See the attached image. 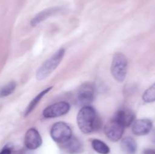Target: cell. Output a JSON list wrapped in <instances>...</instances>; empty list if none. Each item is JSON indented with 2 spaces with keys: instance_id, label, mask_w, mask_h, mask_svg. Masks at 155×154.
I'll return each mask as SVG.
<instances>
[{
  "instance_id": "obj_1",
  "label": "cell",
  "mask_w": 155,
  "mask_h": 154,
  "mask_svg": "<svg viewBox=\"0 0 155 154\" xmlns=\"http://www.w3.org/2000/svg\"><path fill=\"white\" fill-rule=\"evenodd\" d=\"M77 121L80 131L85 134L98 131L101 124L95 109L90 106L82 107L77 115Z\"/></svg>"
},
{
  "instance_id": "obj_2",
  "label": "cell",
  "mask_w": 155,
  "mask_h": 154,
  "mask_svg": "<svg viewBox=\"0 0 155 154\" xmlns=\"http://www.w3.org/2000/svg\"><path fill=\"white\" fill-rule=\"evenodd\" d=\"M64 49L61 48V49L58 50L52 57L47 60L43 64L41 65L36 72V79L38 80H42L47 78L60 64L64 56Z\"/></svg>"
},
{
  "instance_id": "obj_3",
  "label": "cell",
  "mask_w": 155,
  "mask_h": 154,
  "mask_svg": "<svg viewBox=\"0 0 155 154\" xmlns=\"http://www.w3.org/2000/svg\"><path fill=\"white\" fill-rule=\"evenodd\" d=\"M128 68V62L124 54L122 53H117L112 60L110 72L114 78L117 82H122L126 79Z\"/></svg>"
},
{
  "instance_id": "obj_4",
  "label": "cell",
  "mask_w": 155,
  "mask_h": 154,
  "mask_svg": "<svg viewBox=\"0 0 155 154\" xmlns=\"http://www.w3.org/2000/svg\"><path fill=\"white\" fill-rule=\"evenodd\" d=\"M50 133L53 140L59 143H65L72 137V130L71 127L63 122L54 124Z\"/></svg>"
},
{
  "instance_id": "obj_5",
  "label": "cell",
  "mask_w": 155,
  "mask_h": 154,
  "mask_svg": "<svg viewBox=\"0 0 155 154\" xmlns=\"http://www.w3.org/2000/svg\"><path fill=\"white\" fill-rule=\"evenodd\" d=\"M95 88L91 83H84L79 88L77 92V102L80 107H87L93 101Z\"/></svg>"
},
{
  "instance_id": "obj_6",
  "label": "cell",
  "mask_w": 155,
  "mask_h": 154,
  "mask_svg": "<svg viewBox=\"0 0 155 154\" xmlns=\"http://www.w3.org/2000/svg\"><path fill=\"white\" fill-rule=\"evenodd\" d=\"M70 110V105L67 102H58L48 106L44 110L42 115L45 118H56L65 115Z\"/></svg>"
},
{
  "instance_id": "obj_7",
  "label": "cell",
  "mask_w": 155,
  "mask_h": 154,
  "mask_svg": "<svg viewBox=\"0 0 155 154\" xmlns=\"http://www.w3.org/2000/svg\"><path fill=\"white\" fill-rule=\"evenodd\" d=\"M124 127L122 126L115 119L107 122L104 128V134L112 141H118L124 134Z\"/></svg>"
},
{
  "instance_id": "obj_8",
  "label": "cell",
  "mask_w": 155,
  "mask_h": 154,
  "mask_svg": "<svg viewBox=\"0 0 155 154\" xmlns=\"http://www.w3.org/2000/svg\"><path fill=\"white\" fill-rule=\"evenodd\" d=\"M42 140L40 134L35 128H30L26 132L24 143L27 149H36L42 145Z\"/></svg>"
},
{
  "instance_id": "obj_9",
  "label": "cell",
  "mask_w": 155,
  "mask_h": 154,
  "mask_svg": "<svg viewBox=\"0 0 155 154\" xmlns=\"http://www.w3.org/2000/svg\"><path fill=\"white\" fill-rule=\"evenodd\" d=\"M152 128L153 123L150 119H141L133 122L132 131L136 135L142 136L148 134L151 131Z\"/></svg>"
},
{
  "instance_id": "obj_10",
  "label": "cell",
  "mask_w": 155,
  "mask_h": 154,
  "mask_svg": "<svg viewBox=\"0 0 155 154\" xmlns=\"http://www.w3.org/2000/svg\"><path fill=\"white\" fill-rule=\"evenodd\" d=\"M114 119L125 128L133 123L135 120V114L129 109H121L116 113Z\"/></svg>"
},
{
  "instance_id": "obj_11",
  "label": "cell",
  "mask_w": 155,
  "mask_h": 154,
  "mask_svg": "<svg viewBox=\"0 0 155 154\" xmlns=\"http://www.w3.org/2000/svg\"><path fill=\"white\" fill-rule=\"evenodd\" d=\"M64 149L70 153H78L83 150L82 143L77 138L71 137L68 141L63 143Z\"/></svg>"
},
{
  "instance_id": "obj_12",
  "label": "cell",
  "mask_w": 155,
  "mask_h": 154,
  "mask_svg": "<svg viewBox=\"0 0 155 154\" xmlns=\"http://www.w3.org/2000/svg\"><path fill=\"white\" fill-rule=\"evenodd\" d=\"M121 149L125 154H135L137 150V144L133 137H126L121 140Z\"/></svg>"
},
{
  "instance_id": "obj_13",
  "label": "cell",
  "mask_w": 155,
  "mask_h": 154,
  "mask_svg": "<svg viewBox=\"0 0 155 154\" xmlns=\"http://www.w3.org/2000/svg\"><path fill=\"white\" fill-rule=\"evenodd\" d=\"M58 11V8H51L46 9V10H44L42 11L39 12L37 15H36V16L33 18V20L31 21V25L33 26V27L36 26L40 22L43 21L44 20L48 18V17L52 15L54 13L57 12Z\"/></svg>"
},
{
  "instance_id": "obj_14",
  "label": "cell",
  "mask_w": 155,
  "mask_h": 154,
  "mask_svg": "<svg viewBox=\"0 0 155 154\" xmlns=\"http://www.w3.org/2000/svg\"><path fill=\"white\" fill-rule=\"evenodd\" d=\"M51 87H49V88H48L44 89L42 91H41L39 95H36V96L35 97L33 100H32V101L30 103V104H29V105L27 106V109H26L25 116H27V115H29L32 111H33V109H34L35 107H36V105L39 104V102L40 101V100L42 99V98H43V97L45 96V95H46L48 91H50V90H51Z\"/></svg>"
},
{
  "instance_id": "obj_15",
  "label": "cell",
  "mask_w": 155,
  "mask_h": 154,
  "mask_svg": "<svg viewBox=\"0 0 155 154\" xmlns=\"http://www.w3.org/2000/svg\"><path fill=\"white\" fill-rule=\"evenodd\" d=\"M92 146L94 150L100 154H108L110 152V148L109 146L100 140H93L92 142Z\"/></svg>"
},
{
  "instance_id": "obj_16",
  "label": "cell",
  "mask_w": 155,
  "mask_h": 154,
  "mask_svg": "<svg viewBox=\"0 0 155 154\" xmlns=\"http://www.w3.org/2000/svg\"><path fill=\"white\" fill-rule=\"evenodd\" d=\"M15 88H16V83L15 82H8L2 88H0V98H5L10 95L11 94L13 93Z\"/></svg>"
},
{
  "instance_id": "obj_17",
  "label": "cell",
  "mask_w": 155,
  "mask_h": 154,
  "mask_svg": "<svg viewBox=\"0 0 155 154\" xmlns=\"http://www.w3.org/2000/svg\"><path fill=\"white\" fill-rule=\"evenodd\" d=\"M142 99L146 103H152L155 101V83L148 88L143 94Z\"/></svg>"
},
{
  "instance_id": "obj_18",
  "label": "cell",
  "mask_w": 155,
  "mask_h": 154,
  "mask_svg": "<svg viewBox=\"0 0 155 154\" xmlns=\"http://www.w3.org/2000/svg\"><path fill=\"white\" fill-rule=\"evenodd\" d=\"M143 154H155V149H152V148L145 149L143 151Z\"/></svg>"
},
{
  "instance_id": "obj_19",
  "label": "cell",
  "mask_w": 155,
  "mask_h": 154,
  "mask_svg": "<svg viewBox=\"0 0 155 154\" xmlns=\"http://www.w3.org/2000/svg\"><path fill=\"white\" fill-rule=\"evenodd\" d=\"M0 154H12V150H11L10 148L5 147L2 150Z\"/></svg>"
}]
</instances>
